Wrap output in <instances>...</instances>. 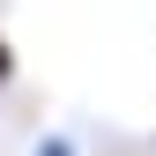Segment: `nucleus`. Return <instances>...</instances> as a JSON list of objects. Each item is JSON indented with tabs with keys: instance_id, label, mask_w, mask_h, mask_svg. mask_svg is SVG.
<instances>
[{
	"instance_id": "obj_1",
	"label": "nucleus",
	"mask_w": 156,
	"mask_h": 156,
	"mask_svg": "<svg viewBox=\"0 0 156 156\" xmlns=\"http://www.w3.org/2000/svg\"><path fill=\"white\" fill-rule=\"evenodd\" d=\"M8 74H15V45L0 37V89H8Z\"/></svg>"
},
{
	"instance_id": "obj_2",
	"label": "nucleus",
	"mask_w": 156,
	"mask_h": 156,
	"mask_svg": "<svg viewBox=\"0 0 156 156\" xmlns=\"http://www.w3.org/2000/svg\"><path fill=\"white\" fill-rule=\"evenodd\" d=\"M37 156H74V149L67 141H37Z\"/></svg>"
}]
</instances>
